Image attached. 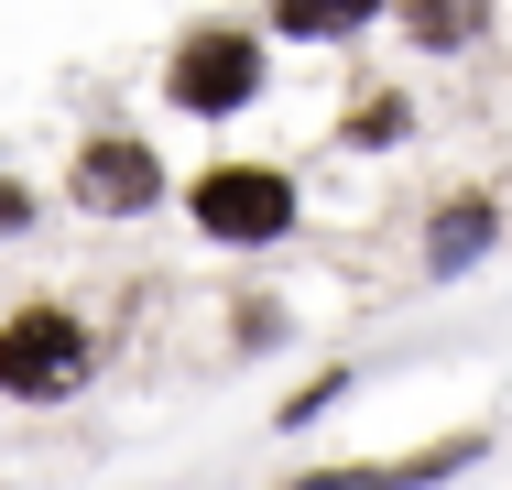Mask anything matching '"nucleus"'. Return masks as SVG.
<instances>
[{
	"mask_svg": "<svg viewBox=\"0 0 512 490\" xmlns=\"http://www.w3.org/2000/svg\"><path fill=\"white\" fill-rule=\"evenodd\" d=\"M295 175L284 164H207L197 186H186V218H197V240L218 251H273L284 229H295Z\"/></svg>",
	"mask_w": 512,
	"mask_h": 490,
	"instance_id": "obj_1",
	"label": "nucleus"
},
{
	"mask_svg": "<svg viewBox=\"0 0 512 490\" xmlns=\"http://www.w3.org/2000/svg\"><path fill=\"white\" fill-rule=\"evenodd\" d=\"M88 371H99V338L66 305H11L0 316V392L11 403H66V392H88Z\"/></svg>",
	"mask_w": 512,
	"mask_h": 490,
	"instance_id": "obj_2",
	"label": "nucleus"
},
{
	"mask_svg": "<svg viewBox=\"0 0 512 490\" xmlns=\"http://www.w3.org/2000/svg\"><path fill=\"white\" fill-rule=\"evenodd\" d=\"M164 88H175V109H197V120H229V109L262 98V44L251 33H186L175 66H164Z\"/></svg>",
	"mask_w": 512,
	"mask_h": 490,
	"instance_id": "obj_3",
	"label": "nucleus"
},
{
	"mask_svg": "<svg viewBox=\"0 0 512 490\" xmlns=\"http://www.w3.org/2000/svg\"><path fill=\"white\" fill-rule=\"evenodd\" d=\"M164 196V164H153V142H131V131H99V142H77V207H99V218H142Z\"/></svg>",
	"mask_w": 512,
	"mask_h": 490,
	"instance_id": "obj_4",
	"label": "nucleus"
},
{
	"mask_svg": "<svg viewBox=\"0 0 512 490\" xmlns=\"http://www.w3.org/2000/svg\"><path fill=\"white\" fill-rule=\"evenodd\" d=\"M360 22H382V0H273V33H295V44H338Z\"/></svg>",
	"mask_w": 512,
	"mask_h": 490,
	"instance_id": "obj_5",
	"label": "nucleus"
},
{
	"mask_svg": "<svg viewBox=\"0 0 512 490\" xmlns=\"http://www.w3.org/2000/svg\"><path fill=\"white\" fill-rule=\"evenodd\" d=\"M491 240H502V207H491V196H458V207L436 218V273H458V262H480Z\"/></svg>",
	"mask_w": 512,
	"mask_h": 490,
	"instance_id": "obj_6",
	"label": "nucleus"
},
{
	"mask_svg": "<svg viewBox=\"0 0 512 490\" xmlns=\"http://www.w3.org/2000/svg\"><path fill=\"white\" fill-rule=\"evenodd\" d=\"M469 447H425V458H393V469H327V480H295V490H414V480H436V469H458Z\"/></svg>",
	"mask_w": 512,
	"mask_h": 490,
	"instance_id": "obj_7",
	"label": "nucleus"
},
{
	"mask_svg": "<svg viewBox=\"0 0 512 490\" xmlns=\"http://www.w3.org/2000/svg\"><path fill=\"white\" fill-rule=\"evenodd\" d=\"M480 11H491V0H404L414 44H436V55H447V44H469V33H480Z\"/></svg>",
	"mask_w": 512,
	"mask_h": 490,
	"instance_id": "obj_8",
	"label": "nucleus"
},
{
	"mask_svg": "<svg viewBox=\"0 0 512 490\" xmlns=\"http://www.w3.org/2000/svg\"><path fill=\"white\" fill-rule=\"evenodd\" d=\"M404 98H371V109H349V142H360V153H393V142H404Z\"/></svg>",
	"mask_w": 512,
	"mask_h": 490,
	"instance_id": "obj_9",
	"label": "nucleus"
},
{
	"mask_svg": "<svg viewBox=\"0 0 512 490\" xmlns=\"http://www.w3.org/2000/svg\"><path fill=\"white\" fill-rule=\"evenodd\" d=\"M11 229H33V196L22 186H0V240H11Z\"/></svg>",
	"mask_w": 512,
	"mask_h": 490,
	"instance_id": "obj_10",
	"label": "nucleus"
}]
</instances>
